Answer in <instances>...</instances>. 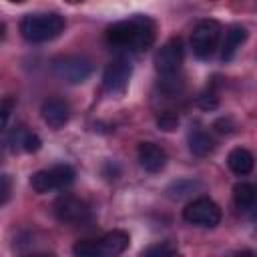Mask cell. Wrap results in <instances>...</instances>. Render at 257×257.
<instances>
[{
  "label": "cell",
  "mask_w": 257,
  "mask_h": 257,
  "mask_svg": "<svg viewBox=\"0 0 257 257\" xmlns=\"http://www.w3.org/2000/svg\"><path fill=\"white\" fill-rule=\"evenodd\" d=\"M157 124H159L163 131H175L177 124H179V118H177V114H173V112H163V114L157 118Z\"/></svg>",
  "instance_id": "cell-21"
},
{
  "label": "cell",
  "mask_w": 257,
  "mask_h": 257,
  "mask_svg": "<svg viewBox=\"0 0 257 257\" xmlns=\"http://www.w3.org/2000/svg\"><path fill=\"white\" fill-rule=\"evenodd\" d=\"M0 155H2V147H0Z\"/></svg>",
  "instance_id": "cell-27"
},
{
  "label": "cell",
  "mask_w": 257,
  "mask_h": 257,
  "mask_svg": "<svg viewBox=\"0 0 257 257\" xmlns=\"http://www.w3.org/2000/svg\"><path fill=\"white\" fill-rule=\"evenodd\" d=\"M197 104L201 108H215L217 106V96L215 94H203L197 98Z\"/></svg>",
  "instance_id": "cell-23"
},
{
  "label": "cell",
  "mask_w": 257,
  "mask_h": 257,
  "mask_svg": "<svg viewBox=\"0 0 257 257\" xmlns=\"http://www.w3.org/2000/svg\"><path fill=\"white\" fill-rule=\"evenodd\" d=\"M253 165H255L253 155H251L247 149H243V147L233 149V151L229 153V157H227V167H229L235 175H239V177L249 175V173L253 171Z\"/></svg>",
  "instance_id": "cell-15"
},
{
  "label": "cell",
  "mask_w": 257,
  "mask_h": 257,
  "mask_svg": "<svg viewBox=\"0 0 257 257\" xmlns=\"http://www.w3.org/2000/svg\"><path fill=\"white\" fill-rule=\"evenodd\" d=\"M137 157L141 167L147 173H159L165 169L167 165V153L163 147L155 145V143H141L137 149Z\"/></svg>",
  "instance_id": "cell-10"
},
{
  "label": "cell",
  "mask_w": 257,
  "mask_h": 257,
  "mask_svg": "<svg viewBox=\"0 0 257 257\" xmlns=\"http://www.w3.org/2000/svg\"><path fill=\"white\" fill-rule=\"evenodd\" d=\"M68 4H78V2H82V0H66Z\"/></svg>",
  "instance_id": "cell-25"
},
{
  "label": "cell",
  "mask_w": 257,
  "mask_h": 257,
  "mask_svg": "<svg viewBox=\"0 0 257 257\" xmlns=\"http://www.w3.org/2000/svg\"><path fill=\"white\" fill-rule=\"evenodd\" d=\"M40 114L50 128H62L70 118V106L60 98H50L42 104Z\"/></svg>",
  "instance_id": "cell-11"
},
{
  "label": "cell",
  "mask_w": 257,
  "mask_h": 257,
  "mask_svg": "<svg viewBox=\"0 0 257 257\" xmlns=\"http://www.w3.org/2000/svg\"><path fill=\"white\" fill-rule=\"evenodd\" d=\"M185 60V46L179 36L169 38L157 52H155V68L161 76H175Z\"/></svg>",
  "instance_id": "cell-7"
},
{
  "label": "cell",
  "mask_w": 257,
  "mask_h": 257,
  "mask_svg": "<svg viewBox=\"0 0 257 257\" xmlns=\"http://www.w3.org/2000/svg\"><path fill=\"white\" fill-rule=\"evenodd\" d=\"M12 195V179L10 175H0V205L8 203Z\"/></svg>",
  "instance_id": "cell-22"
},
{
  "label": "cell",
  "mask_w": 257,
  "mask_h": 257,
  "mask_svg": "<svg viewBox=\"0 0 257 257\" xmlns=\"http://www.w3.org/2000/svg\"><path fill=\"white\" fill-rule=\"evenodd\" d=\"M189 149L197 157H207L215 151V139L203 128H193L189 133Z\"/></svg>",
  "instance_id": "cell-16"
},
{
  "label": "cell",
  "mask_w": 257,
  "mask_h": 257,
  "mask_svg": "<svg viewBox=\"0 0 257 257\" xmlns=\"http://www.w3.org/2000/svg\"><path fill=\"white\" fill-rule=\"evenodd\" d=\"M143 255H147V257H171V255H177V247L171 245L169 241H163V243H157V245H151L149 249H145Z\"/></svg>",
  "instance_id": "cell-19"
},
{
  "label": "cell",
  "mask_w": 257,
  "mask_h": 257,
  "mask_svg": "<svg viewBox=\"0 0 257 257\" xmlns=\"http://www.w3.org/2000/svg\"><path fill=\"white\" fill-rule=\"evenodd\" d=\"M247 40V28L243 24H231L229 30L225 32V42H223V52L221 58L223 60H231L237 52V48H241V44Z\"/></svg>",
  "instance_id": "cell-14"
},
{
  "label": "cell",
  "mask_w": 257,
  "mask_h": 257,
  "mask_svg": "<svg viewBox=\"0 0 257 257\" xmlns=\"http://www.w3.org/2000/svg\"><path fill=\"white\" fill-rule=\"evenodd\" d=\"M52 213H54L56 221H60L64 225H80L90 219L88 203L74 195H60L52 205Z\"/></svg>",
  "instance_id": "cell-8"
},
{
  "label": "cell",
  "mask_w": 257,
  "mask_h": 257,
  "mask_svg": "<svg viewBox=\"0 0 257 257\" xmlns=\"http://www.w3.org/2000/svg\"><path fill=\"white\" fill-rule=\"evenodd\" d=\"M72 253H74L76 257H100V255H98V245H96V241H90V239L76 241L74 247H72Z\"/></svg>",
  "instance_id": "cell-18"
},
{
  "label": "cell",
  "mask_w": 257,
  "mask_h": 257,
  "mask_svg": "<svg viewBox=\"0 0 257 257\" xmlns=\"http://www.w3.org/2000/svg\"><path fill=\"white\" fill-rule=\"evenodd\" d=\"M52 72L56 78L68 82V84H80L84 82L90 72H92V64L78 54H64L52 60Z\"/></svg>",
  "instance_id": "cell-5"
},
{
  "label": "cell",
  "mask_w": 257,
  "mask_h": 257,
  "mask_svg": "<svg viewBox=\"0 0 257 257\" xmlns=\"http://www.w3.org/2000/svg\"><path fill=\"white\" fill-rule=\"evenodd\" d=\"M64 30V18L56 12L26 14L20 20V34L28 42H48Z\"/></svg>",
  "instance_id": "cell-2"
},
{
  "label": "cell",
  "mask_w": 257,
  "mask_h": 257,
  "mask_svg": "<svg viewBox=\"0 0 257 257\" xmlns=\"http://www.w3.org/2000/svg\"><path fill=\"white\" fill-rule=\"evenodd\" d=\"M8 147L14 153H36L42 147V141L36 133L28 131L26 126H16L8 135Z\"/></svg>",
  "instance_id": "cell-12"
},
{
  "label": "cell",
  "mask_w": 257,
  "mask_h": 257,
  "mask_svg": "<svg viewBox=\"0 0 257 257\" xmlns=\"http://www.w3.org/2000/svg\"><path fill=\"white\" fill-rule=\"evenodd\" d=\"M14 106H16L14 96H4V98H0V131L8 124V120H10L12 112H14Z\"/></svg>",
  "instance_id": "cell-20"
},
{
  "label": "cell",
  "mask_w": 257,
  "mask_h": 257,
  "mask_svg": "<svg viewBox=\"0 0 257 257\" xmlns=\"http://www.w3.org/2000/svg\"><path fill=\"white\" fill-rule=\"evenodd\" d=\"M2 36H4V24L0 22V40H2Z\"/></svg>",
  "instance_id": "cell-24"
},
{
  "label": "cell",
  "mask_w": 257,
  "mask_h": 257,
  "mask_svg": "<svg viewBox=\"0 0 257 257\" xmlns=\"http://www.w3.org/2000/svg\"><path fill=\"white\" fill-rule=\"evenodd\" d=\"M10 2H24V0H10Z\"/></svg>",
  "instance_id": "cell-26"
},
{
  "label": "cell",
  "mask_w": 257,
  "mask_h": 257,
  "mask_svg": "<svg viewBox=\"0 0 257 257\" xmlns=\"http://www.w3.org/2000/svg\"><path fill=\"white\" fill-rule=\"evenodd\" d=\"M255 187L251 183H237L233 187V201L239 211H251L255 207Z\"/></svg>",
  "instance_id": "cell-17"
},
{
  "label": "cell",
  "mask_w": 257,
  "mask_h": 257,
  "mask_svg": "<svg viewBox=\"0 0 257 257\" xmlns=\"http://www.w3.org/2000/svg\"><path fill=\"white\" fill-rule=\"evenodd\" d=\"M128 233L114 229L110 233H106L100 241H96L98 245V255L100 257H116L120 253H124V249L128 247Z\"/></svg>",
  "instance_id": "cell-13"
},
{
  "label": "cell",
  "mask_w": 257,
  "mask_h": 257,
  "mask_svg": "<svg viewBox=\"0 0 257 257\" xmlns=\"http://www.w3.org/2000/svg\"><path fill=\"white\" fill-rule=\"evenodd\" d=\"M74 177L76 175H74V169L70 165H54L50 169L36 171L30 177V187H32L34 193L44 195V193L58 191V189H64V187L72 185Z\"/></svg>",
  "instance_id": "cell-4"
},
{
  "label": "cell",
  "mask_w": 257,
  "mask_h": 257,
  "mask_svg": "<svg viewBox=\"0 0 257 257\" xmlns=\"http://www.w3.org/2000/svg\"><path fill=\"white\" fill-rule=\"evenodd\" d=\"M131 74H133L131 62L126 58H116V60L108 62V66L102 72V88L112 96L122 94L128 86Z\"/></svg>",
  "instance_id": "cell-9"
},
{
  "label": "cell",
  "mask_w": 257,
  "mask_h": 257,
  "mask_svg": "<svg viewBox=\"0 0 257 257\" xmlns=\"http://www.w3.org/2000/svg\"><path fill=\"white\" fill-rule=\"evenodd\" d=\"M157 38V24L145 14H135L131 18L118 20L106 28V42L116 48L131 52H145L153 46Z\"/></svg>",
  "instance_id": "cell-1"
},
{
  "label": "cell",
  "mask_w": 257,
  "mask_h": 257,
  "mask_svg": "<svg viewBox=\"0 0 257 257\" xmlns=\"http://www.w3.org/2000/svg\"><path fill=\"white\" fill-rule=\"evenodd\" d=\"M221 38V24L213 18L201 20L195 24L193 32H191V48L193 54L201 60H207L215 54L217 44Z\"/></svg>",
  "instance_id": "cell-3"
},
{
  "label": "cell",
  "mask_w": 257,
  "mask_h": 257,
  "mask_svg": "<svg viewBox=\"0 0 257 257\" xmlns=\"http://www.w3.org/2000/svg\"><path fill=\"white\" fill-rule=\"evenodd\" d=\"M183 219L191 225L213 229L221 223V207L209 197H199L183 209Z\"/></svg>",
  "instance_id": "cell-6"
}]
</instances>
